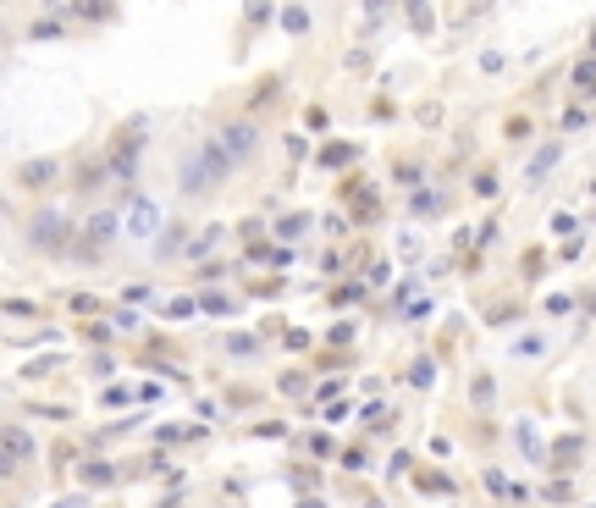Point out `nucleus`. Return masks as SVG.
I'll use <instances>...</instances> for the list:
<instances>
[{"instance_id":"1","label":"nucleus","mask_w":596,"mask_h":508,"mask_svg":"<svg viewBox=\"0 0 596 508\" xmlns=\"http://www.w3.org/2000/svg\"><path fill=\"white\" fill-rule=\"evenodd\" d=\"M226 161L216 144H199V149H188V161H183V193H205V188H216L226 177Z\"/></svg>"},{"instance_id":"2","label":"nucleus","mask_w":596,"mask_h":508,"mask_svg":"<svg viewBox=\"0 0 596 508\" xmlns=\"http://www.w3.org/2000/svg\"><path fill=\"white\" fill-rule=\"evenodd\" d=\"M28 243L44 254H72V233H66V215L61 210H39L28 221Z\"/></svg>"},{"instance_id":"3","label":"nucleus","mask_w":596,"mask_h":508,"mask_svg":"<svg viewBox=\"0 0 596 508\" xmlns=\"http://www.w3.org/2000/svg\"><path fill=\"white\" fill-rule=\"evenodd\" d=\"M155 227H161V210H155L149 199H127V233L133 238H155Z\"/></svg>"},{"instance_id":"4","label":"nucleus","mask_w":596,"mask_h":508,"mask_svg":"<svg viewBox=\"0 0 596 508\" xmlns=\"http://www.w3.org/2000/svg\"><path fill=\"white\" fill-rule=\"evenodd\" d=\"M221 138H226V161L238 166L248 149H254V127H248V122H232V127H221Z\"/></svg>"},{"instance_id":"5","label":"nucleus","mask_w":596,"mask_h":508,"mask_svg":"<svg viewBox=\"0 0 596 508\" xmlns=\"http://www.w3.org/2000/svg\"><path fill=\"white\" fill-rule=\"evenodd\" d=\"M50 177H56V161H28V166H22V183H28V188H39Z\"/></svg>"},{"instance_id":"6","label":"nucleus","mask_w":596,"mask_h":508,"mask_svg":"<svg viewBox=\"0 0 596 508\" xmlns=\"http://www.w3.org/2000/svg\"><path fill=\"white\" fill-rule=\"evenodd\" d=\"M22 453H28L22 431H6V469H17V464H22Z\"/></svg>"},{"instance_id":"7","label":"nucleus","mask_w":596,"mask_h":508,"mask_svg":"<svg viewBox=\"0 0 596 508\" xmlns=\"http://www.w3.org/2000/svg\"><path fill=\"white\" fill-rule=\"evenodd\" d=\"M28 39H61V17H39L28 28Z\"/></svg>"},{"instance_id":"8","label":"nucleus","mask_w":596,"mask_h":508,"mask_svg":"<svg viewBox=\"0 0 596 508\" xmlns=\"http://www.w3.org/2000/svg\"><path fill=\"white\" fill-rule=\"evenodd\" d=\"M436 210H442V193H414V215L420 221H431Z\"/></svg>"},{"instance_id":"9","label":"nucleus","mask_w":596,"mask_h":508,"mask_svg":"<svg viewBox=\"0 0 596 508\" xmlns=\"http://www.w3.org/2000/svg\"><path fill=\"white\" fill-rule=\"evenodd\" d=\"M575 88H580V94H596V61H580L575 66Z\"/></svg>"},{"instance_id":"10","label":"nucleus","mask_w":596,"mask_h":508,"mask_svg":"<svg viewBox=\"0 0 596 508\" xmlns=\"http://www.w3.org/2000/svg\"><path fill=\"white\" fill-rule=\"evenodd\" d=\"M552 161H557V144H547V149H541V155H535V161H530V183H541Z\"/></svg>"},{"instance_id":"11","label":"nucleus","mask_w":596,"mask_h":508,"mask_svg":"<svg viewBox=\"0 0 596 508\" xmlns=\"http://www.w3.org/2000/svg\"><path fill=\"white\" fill-rule=\"evenodd\" d=\"M409 381H414V387H431V381H436V365H431V360H420V365L409 370Z\"/></svg>"},{"instance_id":"12","label":"nucleus","mask_w":596,"mask_h":508,"mask_svg":"<svg viewBox=\"0 0 596 508\" xmlns=\"http://www.w3.org/2000/svg\"><path fill=\"white\" fill-rule=\"evenodd\" d=\"M414 487H420V492H453V481H448V475H420Z\"/></svg>"},{"instance_id":"13","label":"nucleus","mask_w":596,"mask_h":508,"mask_svg":"<svg viewBox=\"0 0 596 508\" xmlns=\"http://www.w3.org/2000/svg\"><path fill=\"white\" fill-rule=\"evenodd\" d=\"M337 161H353V149H348V144H337V149H320V166H337Z\"/></svg>"},{"instance_id":"14","label":"nucleus","mask_w":596,"mask_h":508,"mask_svg":"<svg viewBox=\"0 0 596 508\" xmlns=\"http://www.w3.org/2000/svg\"><path fill=\"white\" fill-rule=\"evenodd\" d=\"M282 22H288L293 34H304V28H309V11H293V6H288V11H282Z\"/></svg>"},{"instance_id":"15","label":"nucleus","mask_w":596,"mask_h":508,"mask_svg":"<svg viewBox=\"0 0 596 508\" xmlns=\"http://www.w3.org/2000/svg\"><path fill=\"white\" fill-rule=\"evenodd\" d=\"M569 310H575V298H563V293L547 298V315H569Z\"/></svg>"},{"instance_id":"16","label":"nucleus","mask_w":596,"mask_h":508,"mask_svg":"<svg viewBox=\"0 0 596 508\" xmlns=\"http://www.w3.org/2000/svg\"><path fill=\"white\" fill-rule=\"evenodd\" d=\"M205 310H210V315H232V298H221V293H210V298H205Z\"/></svg>"},{"instance_id":"17","label":"nucleus","mask_w":596,"mask_h":508,"mask_svg":"<svg viewBox=\"0 0 596 508\" xmlns=\"http://www.w3.org/2000/svg\"><path fill=\"white\" fill-rule=\"evenodd\" d=\"M100 183H105V166H89V171L78 177V188H100Z\"/></svg>"},{"instance_id":"18","label":"nucleus","mask_w":596,"mask_h":508,"mask_svg":"<svg viewBox=\"0 0 596 508\" xmlns=\"http://www.w3.org/2000/svg\"><path fill=\"white\" fill-rule=\"evenodd\" d=\"M353 221H375V193H359V215Z\"/></svg>"},{"instance_id":"19","label":"nucleus","mask_w":596,"mask_h":508,"mask_svg":"<svg viewBox=\"0 0 596 508\" xmlns=\"http://www.w3.org/2000/svg\"><path fill=\"white\" fill-rule=\"evenodd\" d=\"M304 227H309L304 215H288V221H282V227H276V233H282V238H298V233H304Z\"/></svg>"},{"instance_id":"20","label":"nucleus","mask_w":596,"mask_h":508,"mask_svg":"<svg viewBox=\"0 0 596 508\" xmlns=\"http://www.w3.org/2000/svg\"><path fill=\"white\" fill-rule=\"evenodd\" d=\"M83 475H89V481H94V487H105V481H111V475H116V469H111V464H89V469H83Z\"/></svg>"},{"instance_id":"21","label":"nucleus","mask_w":596,"mask_h":508,"mask_svg":"<svg viewBox=\"0 0 596 508\" xmlns=\"http://www.w3.org/2000/svg\"><path fill=\"white\" fill-rule=\"evenodd\" d=\"M100 398L111 403V409H116V403H133V398H138V392H127V387H111V392H100Z\"/></svg>"},{"instance_id":"22","label":"nucleus","mask_w":596,"mask_h":508,"mask_svg":"<svg viewBox=\"0 0 596 508\" xmlns=\"http://www.w3.org/2000/svg\"><path fill=\"white\" fill-rule=\"evenodd\" d=\"M72 310H78V315H94V310H100V298H89V293H78V298H72Z\"/></svg>"},{"instance_id":"23","label":"nucleus","mask_w":596,"mask_h":508,"mask_svg":"<svg viewBox=\"0 0 596 508\" xmlns=\"http://www.w3.org/2000/svg\"><path fill=\"white\" fill-rule=\"evenodd\" d=\"M409 22H414V28H431L436 17H431V11H425V6H409Z\"/></svg>"}]
</instances>
